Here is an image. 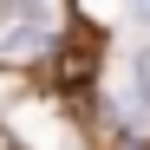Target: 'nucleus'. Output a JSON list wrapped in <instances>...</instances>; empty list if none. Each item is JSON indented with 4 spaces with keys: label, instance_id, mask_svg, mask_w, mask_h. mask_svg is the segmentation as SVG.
<instances>
[{
    "label": "nucleus",
    "instance_id": "1",
    "mask_svg": "<svg viewBox=\"0 0 150 150\" xmlns=\"http://www.w3.org/2000/svg\"><path fill=\"white\" fill-rule=\"evenodd\" d=\"M91 72H98V33H91V39H85V33H72V39L59 46V59H52V79H59V91H79Z\"/></svg>",
    "mask_w": 150,
    "mask_h": 150
},
{
    "label": "nucleus",
    "instance_id": "2",
    "mask_svg": "<svg viewBox=\"0 0 150 150\" xmlns=\"http://www.w3.org/2000/svg\"><path fill=\"white\" fill-rule=\"evenodd\" d=\"M137 98L150 105V46H144V59H137Z\"/></svg>",
    "mask_w": 150,
    "mask_h": 150
},
{
    "label": "nucleus",
    "instance_id": "3",
    "mask_svg": "<svg viewBox=\"0 0 150 150\" xmlns=\"http://www.w3.org/2000/svg\"><path fill=\"white\" fill-rule=\"evenodd\" d=\"M0 150H20V144H13V137H7V131H0Z\"/></svg>",
    "mask_w": 150,
    "mask_h": 150
}]
</instances>
